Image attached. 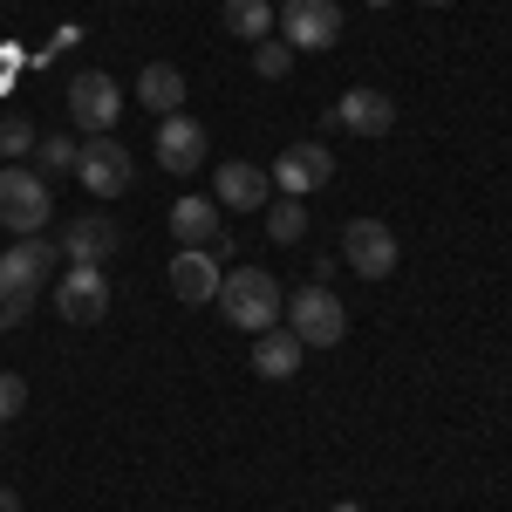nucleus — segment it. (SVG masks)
Masks as SVG:
<instances>
[{
    "label": "nucleus",
    "instance_id": "obj_1",
    "mask_svg": "<svg viewBox=\"0 0 512 512\" xmlns=\"http://www.w3.org/2000/svg\"><path fill=\"white\" fill-rule=\"evenodd\" d=\"M219 315L233 321L239 335H267L287 315V294H280V280L267 267H233L219 280Z\"/></svg>",
    "mask_w": 512,
    "mask_h": 512
},
{
    "label": "nucleus",
    "instance_id": "obj_2",
    "mask_svg": "<svg viewBox=\"0 0 512 512\" xmlns=\"http://www.w3.org/2000/svg\"><path fill=\"white\" fill-rule=\"evenodd\" d=\"M287 328L301 335V349H335L342 335H349V308L335 301V287H301L294 301H287Z\"/></svg>",
    "mask_w": 512,
    "mask_h": 512
},
{
    "label": "nucleus",
    "instance_id": "obj_3",
    "mask_svg": "<svg viewBox=\"0 0 512 512\" xmlns=\"http://www.w3.org/2000/svg\"><path fill=\"white\" fill-rule=\"evenodd\" d=\"M48 212H55L48 205V178L41 171H21V164H0V226L28 239V233L48 226Z\"/></svg>",
    "mask_w": 512,
    "mask_h": 512
},
{
    "label": "nucleus",
    "instance_id": "obj_4",
    "mask_svg": "<svg viewBox=\"0 0 512 512\" xmlns=\"http://www.w3.org/2000/svg\"><path fill=\"white\" fill-rule=\"evenodd\" d=\"M48 280H55V246H48L41 233L14 239V246L0 253V301H14V294H35L41 301Z\"/></svg>",
    "mask_w": 512,
    "mask_h": 512
},
{
    "label": "nucleus",
    "instance_id": "obj_5",
    "mask_svg": "<svg viewBox=\"0 0 512 512\" xmlns=\"http://www.w3.org/2000/svg\"><path fill=\"white\" fill-rule=\"evenodd\" d=\"M76 178L89 185V198H117V192H130L137 164H130V151L117 144V130H103V137H89V144H82Z\"/></svg>",
    "mask_w": 512,
    "mask_h": 512
},
{
    "label": "nucleus",
    "instance_id": "obj_6",
    "mask_svg": "<svg viewBox=\"0 0 512 512\" xmlns=\"http://www.w3.org/2000/svg\"><path fill=\"white\" fill-rule=\"evenodd\" d=\"M69 117H76L89 137L117 130V117H123V89L103 76V69H82V76L69 82Z\"/></svg>",
    "mask_w": 512,
    "mask_h": 512
},
{
    "label": "nucleus",
    "instance_id": "obj_7",
    "mask_svg": "<svg viewBox=\"0 0 512 512\" xmlns=\"http://www.w3.org/2000/svg\"><path fill=\"white\" fill-rule=\"evenodd\" d=\"M280 41L287 48H335L342 41V7L335 0H287L280 7Z\"/></svg>",
    "mask_w": 512,
    "mask_h": 512
},
{
    "label": "nucleus",
    "instance_id": "obj_8",
    "mask_svg": "<svg viewBox=\"0 0 512 512\" xmlns=\"http://www.w3.org/2000/svg\"><path fill=\"white\" fill-rule=\"evenodd\" d=\"M55 315L76 321V328L110 315V280H103V267H69V274L55 280Z\"/></svg>",
    "mask_w": 512,
    "mask_h": 512
},
{
    "label": "nucleus",
    "instance_id": "obj_9",
    "mask_svg": "<svg viewBox=\"0 0 512 512\" xmlns=\"http://www.w3.org/2000/svg\"><path fill=\"white\" fill-rule=\"evenodd\" d=\"M342 260H349L362 280H390L396 274V233L383 219H355L342 233Z\"/></svg>",
    "mask_w": 512,
    "mask_h": 512
},
{
    "label": "nucleus",
    "instance_id": "obj_10",
    "mask_svg": "<svg viewBox=\"0 0 512 512\" xmlns=\"http://www.w3.org/2000/svg\"><path fill=\"white\" fill-rule=\"evenodd\" d=\"M219 246H178V260H171V294L185 301V308H205V301H219Z\"/></svg>",
    "mask_w": 512,
    "mask_h": 512
},
{
    "label": "nucleus",
    "instance_id": "obj_11",
    "mask_svg": "<svg viewBox=\"0 0 512 512\" xmlns=\"http://www.w3.org/2000/svg\"><path fill=\"white\" fill-rule=\"evenodd\" d=\"M328 178H335V151H328V144H294V151H280V164H274L280 198H308V192H321Z\"/></svg>",
    "mask_w": 512,
    "mask_h": 512
},
{
    "label": "nucleus",
    "instance_id": "obj_12",
    "mask_svg": "<svg viewBox=\"0 0 512 512\" xmlns=\"http://www.w3.org/2000/svg\"><path fill=\"white\" fill-rule=\"evenodd\" d=\"M151 151H158V164L171 178H192L198 164H205V123H192L185 110L178 117H158V144Z\"/></svg>",
    "mask_w": 512,
    "mask_h": 512
},
{
    "label": "nucleus",
    "instance_id": "obj_13",
    "mask_svg": "<svg viewBox=\"0 0 512 512\" xmlns=\"http://www.w3.org/2000/svg\"><path fill=\"white\" fill-rule=\"evenodd\" d=\"M110 253H117V226H110V219L82 212V219L62 226V260H69V267H103Z\"/></svg>",
    "mask_w": 512,
    "mask_h": 512
},
{
    "label": "nucleus",
    "instance_id": "obj_14",
    "mask_svg": "<svg viewBox=\"0 0 512 512\" xmlns=\"http://www.w3.org/2000/svg\"><path fill=\"white\" fill-rule=\"evenodd\" d=\"M390 123H396V103L383 89H349L335 103V130H349V137H383Z\"/></svg>",
    "mask_w": 512,
    "mask_h": 512
},
{
    "label": "nucleus",
    "instance_id": "obj_15",
    "mask_svg": "<svg viewBox=\"0 0 512 512\" xmlns=\"http://www.w3.org/2000/svg\"><path fill=\"white\" fill-rule=\"evenodd\" d=\"M274 198V178L260 171V164H219V205H233V212H253V205H267Z\"/></svg>",
    "mask_w": 512,
    "mask_h": 512
},
{
    "label": "nucleus",
    "instance_id": "obj_16",
    "mask_svg": "<svg viewBox=\"0 0 512 512\" xmlns=\"http://www.w3.org/2000/svg\"><path fill=\"white\" fill-rule=\"evenodd\" d=\"M171 239L178 246H219V198H178L171 205Z\"/></svg>",
    "mask_w": 512,
    "mask_h": 512
},
{
    "label": "nucleus",
    "instance_id": "obj_17",
    "mask_svg": "<svg viewBox=\"0 0 512 512\" xmlns=\"http://www.w3.org/2000/svg\"><path fill=\"white\" fill-rule=\"evenodd\" d=\"M253 369H260L267 383H287V376L301 369V335H294V328H267V335H253Z\"/></svg>",
    "mask_w": 512,
    "mask_h": 512
},
{
    "label": "nucleus",
    "instance_id": "obj_18",
    "mask_svg": "<svg viewBox=\"0 0 512 512\" xmlns=\"http://www.w3.org/2000/svg\"><path fill=\"white\" fill-rule=\"evenodd\" d=\"M137 103H144L151 117H178V110H185V76H178L171 62H151V69L137 76Z\"/></svg>",
    "mask_w": 512,
    "mask_h": 512
},
{
    "label": "nucleus",
    "instance_id": "obj_19",
    "mask_svg": "<svg viewBox=\"0 0 512 512\" xmlns=\"http://www.w3.org/2000/svg\"><path fill=\"white\" fill-rule=\"evenodd\" d=\"M219 14H226V35H239V41H267L274 35V7H267V0H226Z\"/></svg>",
    "mask_w": 512,
    "mask_h": 512
},
{
    "label": "nucleus",
    "instance_id": "obj_20",
    "mask_svg": "<svg viewBox=\"0 0 512 512\" xmlns=\"http://www.w3.org/2000/svg\"><path fill=\"white\" fill-rule=\"evenodd\" d=\"M267 239L274 246H294V239H308V205L301 198H267Z\"/></svg>",
    "mask_w": 512,
    "mask_h": 512
},
{
    "label": "nucleus",
    "instance_id": "obj_21",
    "mask_svg": "<svg viewBox=\"0 0 512 512\" xmlns=\"http://www.w3.org/2000/svg\"><path fill=\"white\" fill-rule=\"evenodd\" d=\"M253 69H260L267 82H280L287 69H294V48H287V41H274V35H267V41H253Z\"/></svg>",
    "mask_w": 512,
    "mask_h": 512
},
{
    "label": "nucleus",
    "instance_id": "obj_22",
    "mask_svg": "<svg viewBox=\"0 0 512 512\" xmlns=\"http://www.w3.org/2000/svg\"><path fill=\"white\" fill-rule=\"evenodd\" d=\"M35 158H41V171H76L82 144L76 137H35Z\"/></svg>",
    "mask_w": 512,
    "mask_h": 512
},
{
    "label": "nucleus",
    "instance_id": "obj_23",
    "mask_svg": "<svg viewBox=\"0 0 512 512\" xmlns=\"http://www.w3.org/2000/svg\"><path fill=\"white\" fill-rule=\"evenodd\" d=\"M21 151H35V123L28 117H0V158H21Z\"/></svg>",
    "mask_w": 512,
    "mask_h": 512
},
{
    "label": "nucleus",
    "instance_id": "obj_24",
    "mask_svg": "<svg viewBox=\"0 0 512 512\" xmlns=\"http://www.w3.org/2000/svg\"><path fill=\"white\" fill-rule=\"evenodd\" d=\"M21 410H28V383H21L14 369H0V424H14Z\"/></svg>",
    "mask_w": 512,
    "mask_h": 512
},
{
    "label": "nucleus",
    "instance_id": "obj_25",
    "mask_svg": "<svg viewBox=\"0 0 512 512\" xmlns=\"http://www.w3.org/2000/svg\"><path fill=\"white\" fill-rule=\"evenodd\" d=\"M0 512H21V499H14V492H7V485H0Z\"/></svg>",
    "mask_w": 512,
    "mask_h": 512
},
{
    "label": "nucleus",
    "instance_id": "obj_26",
    "mask_svg": "<svg viewBox=\"0 0 512 512\" xmlns=\"http://www.w3.org/2000/svg\"><path fill=\"white\" fill-rule=\"evenodd\" d=\"M7 76H14V55H0V89H7Z\"/></svg>",
    "mask_w": 512,
    "mask_h": 512
},
{
    "label": "nucleus",
    "instance_id": "obj_27",
    "mask_svg": "<svg viewBox=\"0 0 512 512\" xmlns=\"http://www.w3.org/2000/svg\"><path fill=\"white\" fill-rule=\"evenodd\" d=\"M328 512H362V506H355V499H342V506H328Z\"/></svg>",
    "mask_w": 512,
    "mask_h": 512
},
{
    "label": "nucleus",
    "instance_id": "obj_28",
    "mask_svg": "<svg viewBox=\"0 0 512 512\" xmlns=\"http://www.w3.org/2000/svg\"><path fill=\"white\" fill-rule=\"evenodd\" d=\"M0 328H14V315H7V301H0Z\"/></svg>",
    "mask_w": 512,
    "mask_h": 512
},
{
    "label": "nucleus",
    "instance_id": "obj_29",
    "mask_svg": "<svg viewBox=\"0 0 512 512\" xmlns=\"http://www.w3.org/2000/svg\"><path fill=\"white\" fill-rule=\"evenodd\" d=\"M424 7H451V0H424Z\"/></svg>",
    "mask_w": 512,
    "mask_h": 512
},
{
    "label": "nucleus",
    "instance_id": "obj_30",
    "mask_svg": "<svg viewBox=\"0 0 512 512\" xmlns=\"http://www.w3.org/2000/svg\"><path fill=\"white\" fill-rule=\"evenodd\" d=\"M369 7H390V0H369Z\"/></svg>",
    "mask_w": 512,
    "mask_h": 512
}]
</instances>
